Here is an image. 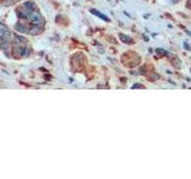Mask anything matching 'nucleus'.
Masks as SVG:
<instances>
[{"label":"nucleus","mask_w":191,"mask_h":179,"mask_svg":"<svg viewBox=\"0 0 191 179\" xmlns=\"http://www.w3.org/2000/svg\"><path fill=\"white\" fill-rule=\"evenodd\" d=\"M121 38L123 40V42H127V43H130V42H131V40H130L129 37H127V36H123V35H121Z\"/></svg>","instance_id":"f257e3e1"},{"label":"nucleus","mask_w":191,"mask_h":179,"mask_svg":"<svg viewBox=\"0 0 191 179\" xmlns=\"http://www.w3.org/2000/svg\"><path fill=\"white\" fill-rule=\"evenodd\" d=\"M158 53L159 54H162V55H166V51L164 49H158Z\"/></svg>","instance_id":"f03ea898"},{"label":"nucleus","mask_w":191,"mask_h":179,"mask_svg":"<svg viewBox=\"0 0 191 179\" xmlns=\"http://www.w3.org/2000/svg\"><path fill=\"white\" fill-rule=\"evenodd\" d=\"M184 47H185V49H186V50H191V48H190V47L187 45V43H186V42L184 43Z\"/></svg>","instance_id":"7ed1b4c3"},{"label":"nucleus","mask_w":191,"mask_h":179,"mask_svg":"<svg viewBox=\"0 0 191 179\" xmlns=\"http://www.w3.org/2000/svg\"><path fill=\"white\" fill-rule=\"evenodd\" d=\"M178 1V0H173V3H177Z\"/></svg>","instance_id":"20e7f679"}]
</instances>
